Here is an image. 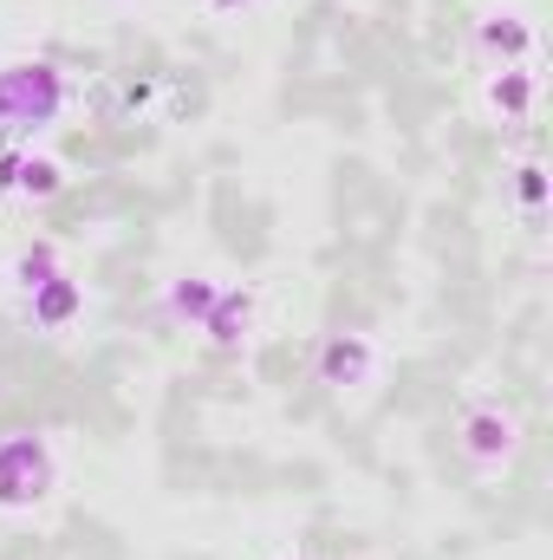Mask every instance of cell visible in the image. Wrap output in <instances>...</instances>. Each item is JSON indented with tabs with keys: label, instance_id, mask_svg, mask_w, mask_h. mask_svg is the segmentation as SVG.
I'll use <instances>...</instances> for the list:
<instances>
[{
	"label": "cell",
	"instance_id": "cell-1",
	"mask_svg": "<svg viewBox=\"0 0 553 560\" xmlns=\"http://www.w3.org/2000/svg\"><path fill=\"white\" fill-rule=\"evenodd\" d=\"M72 105V79L52 59H13L0 66V138L26 143L33 131L59 125Z\"/></svg>",
	"mask_w": 553,
	"mask_h": 560
},
{
	"label": "cell",
	"instance_id": "cell-2",
	"mask_svg": "<svg viewBox=\"0 0 553 560\" xmlns=\"http://www.w3.org/2000/svg\"><path fill=\"white\" fill-rule=\"evenodd\" d=\"M59 489V450L39 430L0 436V515H26Z\"/></svg>",
	"mask_w": 553,
	"mask_h": 560
},
{
	"label": "cell",
	"instance_id": "cell-3",
	"mask_svg": "<svg viewBox=\"0 0 553 560\" xmlns=\"http://www.w3.org/2000/svg\"><path fill=\"white\" fill-rule=\"evenodd\" d=\"M534 46H541V33H534V20L521 7H489L475 20V59L489 72L495 66H534Z\"/></svg>",
	"mask_w": 553,
	"mask_h": 560
},
{
	"label": "cell",
	"instance_id": "cell-4",
	"mask_svg": "<svg viewBox=\"0 0 553 560\" xmlns=\"http://www.w3.org/2000/svg\"><path fill=\"white\" fill-rule=\"evenodd\" d=\"M456 443H462V456L475 469H502L515 456V443H521V423L508 418L502 405H469L462 423H456Z\"/></svg>",
	"mask_w": 553,
	"mask_h": 560
},
{
	"label": "cell",
	"instance_id": "cell-5",
	"mask_svg": "<svg viewBox=\"0 0 553 560\" xmlns=\"http://www.w3.org/2000/svg\"><path fill=\"white\" fill-rule=\"evenodd\" d=\"M313 372H319V385H332V392H365L372 372H378V346H372L365 332H326Z\"/></svg>",
	"mask_w": 553,
	"mask_h": 560
},
{
	"label": "cell",
	"instance_id": "cell-6",
	"mask_svg": "<svg viewBox=\"0 0 553 560\" xmlns=\"http://www.w3.org/2000/svg\"><path fill=\"white\" fill-rule=\"evenodd\" d=\"M255 313H261V293H255V287H222V293H215V306L202 313L209 346H215V352H242V346H248V332H255Z\"/></svg>",
	"mask_w": 553,
	"mask_h": 560
},
{
	"label": "cell",
	"instance_id": "cell-7",
	"mask_svg": "<svg viewBox=\"0 0 553 560\" xmlns=\"http://www.w3.org/2000/svg\"><path fill=\"white\" fill-rule=\"evenodd\" d=\"M534 98H541L534 66H495V72H489V85H482V105H489L502 125H528Z\"/></svg>",
	"mask_w": 553,
	"mask_h": 560
},
{
	"label": "cell",
	"instance_id": "cell-8",
	"mask_svg": "<svg viewBox=\"0 0 553 560\" xmlns=\"http://www.w3.org/2000/svg\"><path fill=\"white\" fill-rule=\"evenodd\" d=\"M79 313H85V287L66 275V268L46 280V287L26 293V319H33V332H66Z\"/></svg>",
	"mask_w": 553,
	"mask_h": 560
},
{
	"label": "cell",
	"instance_id": "cell-9",
	"mask_svg": "<svg viewBox=\"0 0 553 560\" xmlns=\"http://www.w3.org/2000/svg\"><path fill=\"white\" fill-rule=\"evenodd\" d=\"M13 196H26V202H52V196H66V163H59V156H39V150L26 143V150H20Z\"/></svg>",
	"mask_w": 553,
	"mask_h": 560
},
{
	"label": "cell",
	"instance_id": "cell-10",
	"mask_svg": "<svg viewBox=\"0 0 553 560\" xmlns=\"http://www.w3.org/2000/svg\"><path fill=\"white\" fill-rule=\"evenodd\" d=\"M59 268H66V261H59V248H52V242H33V248H20V255H13V268H7V287L26 300L33 287H46V280L59 275Z\"/></svg>",
	"mask_w": 553,
	"mask_h": 560
},
{
	"label": "cell",
	"instance_id": "cell-11",
	"mask_svg": "<svg viewBox=\"0 0 553 560\" xmlns=\"http://www.w3.org/2000/svg\"><path fill=\"white\" fill-rule=\"evenodd\" d=\"M215 293H222V280H209V275H183V280H169V293H163V306H169L176 319H189V326H202V313L215 306Z\"/></svg>",
	"mask_w": 553,
	"mask_h": 560
},
{
	"label": "cell",
	"instance_id": "cell-12",
	"mask_svg": "<svg viewBox=\"0 0 553 560\" xmlns=\"http://www.w3.org/2000/svg\"><path fill=\"white\" fill-rule=\"evenodd\" d=\"M515 202H521V215H528V229H541L548 222V163H515Z\"/></svg>",
	"mask_w": 553,
	"mask_h": 560
},
{
	"label": "cell",
	"instance_id": "cell-13",
	"mask_svg": "<svg viewBox=\"0 0 553 560\" xmlns=\"http://www.w3.org/2000/svg\"><path fill=\"white\" fill-rule=\"evenodd\" d=\"M150 92H156V79H118V92L105 98V112H111V118H125V112H143V105H150Z\"/></svg>",
	"mask_w": 553,
	"mask_h": 560
},
{
	"label": "cell",
	"instance_id": "cell-14",
	"mask_svg": "<svg viewBox=\"0 0 553 560\" xmlns=\"http://www.w3.org/2000/svg\"><path fill=\"white\" fill-rule=\"evenodd\" d=\"M20 150H26V143H0V196H13V176H20Z\"/></svg>",
	"mask_w": 553,
	"mask_h": 560
}]
</instances>
